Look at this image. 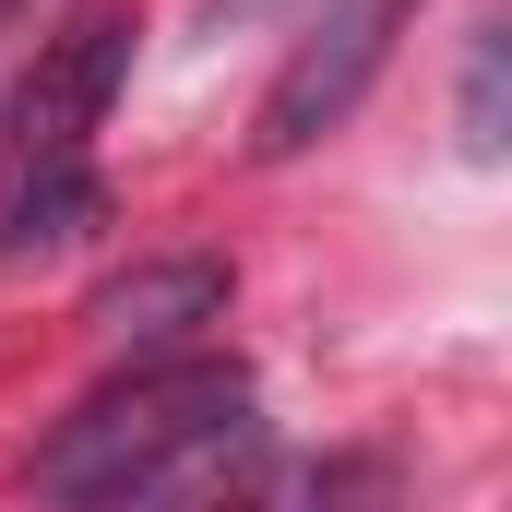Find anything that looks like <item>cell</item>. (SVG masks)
<instances>
[{
  "label": "cell",
  "mask_w": 512,
  "mask_h": 512,
  "mask_svg": "<svg viewBox=\"0 0 512 512\" xmlns=\"http://www.w3.org/2000/svg\"><path fill=\"white\" fill-rule=\"evenodd\" d=\"M120 72H131V12H72L60 36L24 48L0 96V262H48L108 215L96 120L120 108Z\"/></svg>",
  "instance_id": "6da1fadb"
},
{
  "label": "cell",
  "mask_w": 512,
  "mask_h": 512,
  "mask_svg": "<svg viewBox=\"0 0 512 512\" xmlns=\"http://www.w3.org/2000/svg\"><path fill=\"white\" fill-rule=\"evenodd\" d=\"M251 417H262V393H251L239 358H191V346L131 358L108 393H84L60 417V441L36 453V489L48 501H155V489H191V477H215L251 441Z\"/></svg>",
  "instance_id": "7a4b0ae2"
},
{
  "label": "cell",
  "mask_w": 512,
  "mask_h": 512,
  "mask_svg": "<svg viewBox=\"0 0 512 512\" xmlns=\"http://www.w3.org/2000/svg\"><path fill=\"white\" fill-rule=\"evenodd\" d=\"M405 12H417V0H334V12L286 48V72H274V96H262V120H251V155H310L322 131L370 96V72H382L393 36H405Z\"/></svg>",
  "instance_id": "3957f363"
},
{
  "label": "cell",
  "mask_w": 512,
  "mask_h": 512,
  "mask_svg": "<svg viewBox=\"0 0 512 512\" xmlns=\"http://www.w3.org/2000/svg\"><path fill=\"white\" fill-rule=\"evenodd\" d=\"M227 298H239V274L215 251H167V262L108 274V286L84 298V334H96L108 358H167V346H191L203 322H227Z\"/></svg>",
  "instance_id": "277c9868"
},
{
  "label": "cell",
  "mask_w": 512,
  "mask_h": 512,
  "mask_svg": "<svg viewBox=\"0 0 512 512\" xmlns=\"http://www.w3.org/2000/svg\"><path fill=\"white\" fill-rule=\"evenodd\" d=\"M465 143L501 155V36H477V72H465Z\"/></svg>",
  "instance_id": "5b68a950"
},
{
  "label": "cell",
  "mask_w": 512,
  "mask_h": 512,
  "mask_svg": "<svg viewBox=\"0 0 512 512\" xmlns=\"http://www.w3.org/2000/svg\"><path fill=\"white\" fill-rule=\"evenodd\" d=\"M36 24H48V0H0V72L36 48Z\"/></svg>",
  "instance_id": "8992f818"
}]
</instances>
